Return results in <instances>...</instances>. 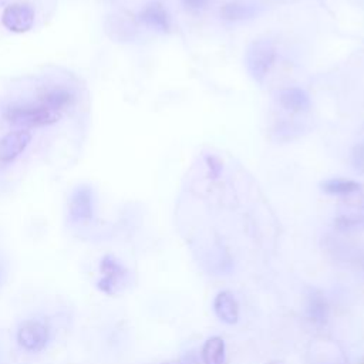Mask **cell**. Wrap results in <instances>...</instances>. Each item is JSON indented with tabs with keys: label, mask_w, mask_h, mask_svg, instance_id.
I'll return each mask as SVG.
<instances>
[{
	"label": "cell",
	"mask_w": 364,
	"mask_h": 364,
	"mask_svg": "<svg viewBox=\"0 0 364 364\" xmlns=\"http://www.w3.org/2000/svg\"><path fill=\"white\" fill-rule=\"evenodd\" d=\"M164 364H182V363H164Z\"/></svg>",
	"instance_id": "obj_20"
},
{
	"label": "cell",
	"mask_w": 364,
	"mask_h": 364,
	"mask_svg": "<svg viewBox=\"0 0 364 364\" xmlns=\"http://www.w3.org/2000/svg\"><path fill=\"white\" fill-rule=\"evenodd\" d=\"M4 118L7 122L23 127H43L54 124L60 119L61 114L51 108H47L41 104H16L4 109Z\"/></svg>",
	"instance_id": "obj_1"
},
{
	"label": "cell",
	"mask_w": 364,
	"mask_h": 364,
	"mask_svg": "<svg viewBox=\"0 0 364 364\" xmlns=\"http://www.w3.org/2000/svg\"><path fill=\"white\" fill-rule=\"evenodd\" d=\"M1 23L13 33H26L34 24V9L27 3H13L4 9Z\"/></svg>",
	"instance_id": "obj_3"
},
{
	"label": "cell",
	"mask_w": 364,
	"mask_h": 364,
	"mask_svg": "<svg viewBox=\"0 0 364 364\" xmlns=\"http://www.w3.org/2000/svg\"><path fill=\"white\" fill-rule=\"evenodd\" d=\"M213 310L216 316L226 324H235L239 320V304L235 296L228 291H219L213 300Z\"/></svg>",
	"instance_id": "obj_9"
},
{
	"label": "cell",
	"mask_w": 364,
	"mask_h": 364,
	"mask_svg": "<svg viewBox=\"0 0 364 364\" xmlns=\"http://www.w3.org/2000/svg\"><path fill=\"white\" fill-rule=\"evenodd\" d=\"M182 3L188 10L199 11V10H203L208 6L209 0H182Z\"/></svg>",
	"instance_id": "obj_19"
},
{
	"label": "cell",
	"mask_w": 364,
	"mask_h": 364,
	"mask_svg": "<svg viewBox=\"0 0 364 364\" xmlns=\"http://www.w3.org/2000/svg\"><path fill=\"white\" fill-rule=\"evenodd\" d=\"M205 161H206V166H208V171H209V178H212V179L219 178V175L222 172V168H223L222 161L215 155H206Z\"/></svg>",
	"instance_id": "obj_17"
},
{
	"label": "cell",
	"mask_w": 364,
	"mask_h": 364,
	"mask_svg": "<svg viewBox=\"0 0 364 364\" xmlns=\"http://www.w3.org/2000/svg\"><path fill=\"white\" fill-rule=\"evenodd\" d=\"M48 338L46 326L38 321H24L17 331L18 344L28 351H40Z\"/></svg>",
	"instance_id": "obj_4"
},
{
	"label": "cell",
	"mask_w": 364,
	"mask_h": 364,
	"mask_svg": "<svg viewBox=\"0 0 364 364\" xmlns=\"http://www.w3.org/2000/svg\"><path fill=\"white\" fill-rule=\"evenodd\" d=\"M100 269L101 273H104V277L98 282V289L107 294H112L118 280H121L125 276V269L115 260V257L109 255L102 257Z\"/></svg>",
	"instance_id": "obj_8"
},
{
	"label": "cell",
	"mask_w": 364,
	"mask_h": 364,
	"mask_svg": "<svg viewBox=\"0 0 364 364\" xmlns=\"http://www.w3.org/2000/svg\"><path fill=\"white\" fill-rule=\"evenodd\" d=\"M353 165L357 171L364 172V145H358L353 151Z\"/></svg>",
	"instance_id": "obj_18"
},
{
	"label": "cell",
	"mask_w": 364,
	"mask_h": 364,
	"mask_svg": "<svg viewBox=\"0 0 364 364\" xmlns=\"http://www.w3.org/2000/svg\"><path fill=\"white\" fill-rule=\"evenodd\" d=\"M306 313H307V317L314 324L321 326L327 321V318H328V303L320 291H313L309 296Z\"/></svg>",
	"instance_id": "obj_11"
},
{
	"label": "cell",
	"mask_w": 364,
	"mask_h": 364,
	"mask_svg": "<svg viewBox=\"0 0 364 364\" xmlns=\"http://www.w3.org/2000/svg\"><path fill=\"white\" fill-rule=\"evenodd\" d=\"M266 364H279V363H274V361H270V363H266Z\"/></svg>",
	"instance_id": "obj_21"
},
{
	"label": "cell",
	"mask_w": 364,
	"mask_h": 364,
	"mask_svg": "<svg viewBox=\"0 0 364 364\" xmlns=\"http://www.w3.org/2000/svg\"><path fill=\"white\" fill-rule=\"evenodd\" d=\"M276 58V47L270 40H256L253 41L245 54V64L250 77L262 82L269 74Z\"/></svg>",
	"instance_id": "obj_2"
},
{
	"label": "cell",
	"mask_w": 364,
	"mask_h": 364,
	"mask_svg": "<svg viewBox=\"0 0 364 364\" xmlns=\"http://www.w3.org/2000/svg\"><path fill=\"white\" fill-rule=\"evenodd\" d=\"M31 134L26 129L11 131L0 139V162H13L30 144Z\"/></svg>",
	"instance_id": "obj_5"
},
{
	"label": "cell",
	"mask_w": 364,
	"mask_h": 364,
	"mask_svg": "<svg viewBox=\"0 0 364 364\" xmlns=\"http://www.w3.org/2000/svg\"><path fill=\"white\" fill-rule=\"evenodd\" d=\"M279 104L291 112L307 111L310 107L309 94L299 87H287L279 92Z\"/></svg>",
	"instance_id": "obj_10"
},
{
	"label": "cell",
	"mask_w": 364,
	"mask_h": 364,
	"mask_svg": "<svg viewBox=\"0 0 364 364\" xmlns=\"http://www.w3.org/2000/svg\"><path fill=\"white\" fill-rule=\"evenodd\" d=\"M334 222H336V226L343 230L354 229L357 226L364 225V206L355 209L354 212L340 215Z\"/></svg>",
	"instance_id": "obj_16"
},
{
	"label": "cell",
	"mask_w": 364,
	"mask_h": 364,
	"mask_svg": "<svg viewBox=\"0 0 364 364\" xmlns=\"http://www.w3.org/2000/svg\"><path fill=\"white\" fill-rule=\"evenodd\" d=\"M256 13V9L247 3L233 0L228 1L220 9V17L228 21H239L252 17Z\"/></svg>",
	"instance_id": "obj_13"
},
{
	"label": "cell",
	"mask_w": 364,
	"mask_h": 364,
	"mask_svg": "<svg viewBox=\"0 0 364 364\" xmlns=\"http://www.w3.org/2000/svg\"><path fill=\"white\" fill-rule=\"evenodd\" d=\"M320 188L323 192L328 195H351L361 189V185L351 179L344 178H331L326 179L320 183Z\"/></svg>",
	"instance_id": "obj_14"
},
{
	"label": "cell",
	"mask_w": 364,
	"mask_h": 364,
	"mask_svg": "<svg viewBox=\"0 0 364 364\" xmlns=\"http://www.w3.org/2000/svg\"><path fill=\"white\" fill-rule=\"evenodd\" d=\"M139 20L152 30L166 33L171 28V20L166 9L161 3H149L139 11Z\"/></svg>",
	"instance_id": "obj_7"
},
{
	"label": "cell",
	"mask_w": 364,
	"mask_h": 364,
	"mask_svg": "<svg viewBox=\"0 0 364 364\" xmlns=\"http://www.w3.org/2000/svg\"><path fill=\"white\" fill-rule=\"evenodd\" d=\"M225 341L222 337L213 336L208 338L202 347V360L205 364H226Z\"/></svg>",
	"instance_id": "obj_12"
},
{
	"label": "cell",
	"mask_w": 364,
	"mask_h": 364,
	"mask_svg": "<svg viewBox=\"0 0 364 364\" xmlns=\"http://www.w3.org/2000/svg\"><path fill=\"white\" fill-rule=\"evenodd\" d=\"M73 98L74 97H73V94L68 90H65V88H54V90H50L46 94H43L40 97V100H38V104L60 112V109H63L64 107L71 104Z\"/></svg>",
	"instance_id": "obj_15"
},
{
	"label": "cell",
	"mask_w": 364,
	"mask_h": 364,
	"mask_svg": "<svg viewBox=\"0 0 364 364\" xmlns=\"http://www.w3.org/2000/svg\"><path fill=\"white\" fill-rule=\"evenodd\" d=\"M70 216L73 220H90L92 218V193L87 186L78 188L70 198Z\"/></svg>",
	"instance_id": "obj_6"
}]
</instances>
